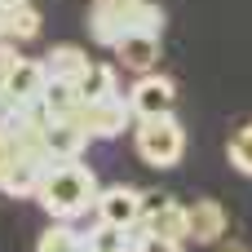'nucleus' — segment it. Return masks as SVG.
<instances>
[{
  "label": "nucleus",
  "instance_id": "5701e85b",
  "mask_svg": "<svg viewBox=\"0 0 252 252\" xmlns=\"http://www.w3.org/2000/svg\"><path fill=\"white\" fill-rule=\"evenodd\" d=\"M4 9H18V4H31V0H0Z\"/></svg>",
  "mask_w": 252,
  "mask_h": 252
},
{
  "label": "nucleus",
  "instance_id": "4468645a",
  "mask_svg": "<svg viewBox=\"0 0 252 252\" xmlns=\"http://www.w3.org/2000/svg\"><path fill=\"white\" fill-rule=\"evenodd\" d=\"M146 230H155V235H168V239H182V244H186V239H190V217H186V204H177V199H173L159 217H151V221H146Z\"/></svg>",
  "mask_w": 252,
  "mask_h": 252
},
{
  "label": "nucleus",
  "instance_id": "412c9836",
  "mask_svg": "<svg viewBox=\"0 0 252 252\" xmlns=\"http://www.w3.org/2000/svg\"><path fill=\"white\" fill-rule=\"evenodd\" d=\"M18 62H22V53H18V44H13L9 35H0V84H4V75H9V71H13Z\"/></svg>",
  "mask_w": 252,
  "mask_h": 252
},
{
  "label": "nucleus",
  "instance_id": "9d476101",
  "mask_svg": "<svg viewBox=\"0 0 252 252\" xmlns=\"http://www.w3.org/2000/svg\"><path fill=\"white\" fill-rule=\"evenodd\" d=\"M40 102H44V111H49V124H53V120H80V111H84L80 84H75V80H58V75H49Z\"/></svg>",
  "mask_w": 252,
  "mask_h": 252
},
{
  "label": "nucleus",
  "instance_id": "4be33fe9",
  "mask_svg": "<svg viewBox=\"0 0 252 252\" xmlns=\"http://www.w3.org/2000/svg\"><path fill=\"white\" fill-rule=\"evenodd\" d=\"M9 164H13V155H9V146H0V186H4V173H9Z\"/></svg>",
  "mask_w": 252,
  "mask_h": 252
},
{
  "label": "nucleus",
  "instance_id": "393cba45",
  "mask_svg": "<svg viewBox=\"0 0 252 252\" xmlns=\"http://www.w3.org/2000/svg\"><path fill=\"white\" fill-rule=\"evenodd\" d=\"M221 252H248V248H239V244H230V248H221Z\"/></svg>",
  "mask_w": 252,
  "mask_h": 252
},
{
  "label": "nucleus",
  "instance_id": "39448f33",
  "mask_svg": "<svg viewBox=\"0 0 252 252\" xmlns=\"http://www.w3.org/2000/svg\"><path fill=\"white\" fill-rule=\"evenodd\" d=\"M173 97H177V84L159 71H146L137 75V84L128 89V106L137 120H155V115H173Z\"/></svg>",
  "mask_w": 252,
  "mask_h": 252
},
{
  "label": "nucleus",
  "instance_id": "1a4fd4ad",
  "mask_svg": "<svg viewBox=\"0 0 252 252\" xmlns=\"http://www.w3.org/2000/svg\"><path fill=\"white\" fill-rule=\"evenodd\" d=\"M44 173H49V164H40V159H31V155H13V164H9L0 190H4L9 199H35L40 186H44Z\"/></svg>",
  "mask_w": 252,
  "mask_h": 252
},
{
  "label": "nucleus",
  "instance_id": "0eeeda50",
  "mask_svg": "<svg viewBox=\"0 0 252 252\" xmlns=\"http://www.w3.org/2000/svg\"><path fill=\"white\" fill-rule=\"evenodd\" d=\"M44 84H49V66L44 62H35V58H22L9 75H4V102H35L40 93H44Z\"/></svg>",
  "mask_w": 252,
  "mask_h": 252
},
{
  "label": "nucleus",
  "instance_id": "2eb2a0df",
  "mask_svg": "<svg viewBox=\"0 0 252 252\" xmlns=\"http://www.w3.org/2000/svg\"><path fill=\"white\" fill-rule=\"evenodd\" d=\"M80 93H84V102L111 97V93H115V66H106V62H89V71L80 75Z\"/></svg>",
  "mask_w": 252,
  "mask_h": 252
},
{
  "label": "nucleus",
  "instance_id": "dca6fc26",
  "mask_svg": "<svg viewBox=\"0 0 252 252\" xmlns=\"http://www.w3.org/2000/svg\"><path fill=\"white\" fill-rule=\"evenodd\" d=\"M40 27H44L40 9H35V4H18V9H9L4 35H9V40H35V35H40Z\"/></svg>",
  "mask_w": 252,
  "mask_h": 252
},
{
  "label": "nucleus",
  "instance_id": "f8f14e48",
  "mask_svg": "<svg viewBox=\"0 0 252 252\" xmlns=\"http://www.w3.org/2000/svg\"><path fill=\"white\" fill-rule=\"evenodd\" d=\"M44 142H49V155H53L58 164H66V159H80V155H84L89 133L80 128V120H53L49 133H44Z\"/></svg>",
  "mask_w": 252,
  "mask_h": 252
},
{
  "label": "nucleus",
  "instance_id": "6e6552de",
  "mask_svg": "<svg viewBox=\"0 0 252 252\" xmlns=\"http://www.w3.org/2000/svg\"><path fill=\"white\" fill-rule=\"evenodd\" d=\"M115 58H120V66L146 75V71H155V62H159V35H155V31H128V35H120Z\"/></svg>",
  "mask_w": 252,
  "mask_h": 252
},
{
  "label": "nucleus",
  "instance_id": "bb28decb",
  "mask_svg": "<svg viewBox=\"0 0 252 252\" xmlns=\"http://www.w3.org/2000/svg\"><path fill=\"white\" fill-rule=\"evenodd\" d=\"M84 252H93V248H84Z\"/></svg>",
  "mask_w": 252,
  "mask_h": 252
},
{
  "label": "nucleus",
  "instance_id": "7ed1b4c3",
  "mask_svg": "<svg viewBox=\"0 0 252 252\" xmlns=\"http://www.w3.org/2000/svg\"><path fill=\"white\" fill-rule=\"evenodd\" d=\"M133 142H137V155H142L151 168H173V164L186 155V128H182L173 115L137 120V124H133Z\"/></svg>",
  "mask_w": 252,
  "mask_h": 252
},
{
  "label": "nucleus",
  "instance_id": "a211bd4d",
  "mask_svg": "<svg viewBox=\"0 0 252 252\" xmlns=\"http://www.w3.org/2000/svg\"><path fill=\"white\" fill-rule=\"evenodd\" d=\"M230 164H235L244 177H252V124H244V128L230 137Z\"/></svg>",
  "mask_w": 252,
  "mask_h": 252
},
{
  "label": "nucleus",
  "instance_id": "ddd939ff",
  "mask_svg": "<svg viewBox=\"0 0 252 252\" xmlns=\"http://www.w3.org/2000/svg\"><path fill=\"white\" fill-rule=\"evenodd\" d=\"M44 66H49V75L80 84V75L89 71V53H84L80 44H53V49L44 53Z\"/></svg>",
  "mask_w": 252,
  "mask_h": 252
},
{
  "label": "nucleus",
  "instance_id": "423d86ee",
  "mask_svg": "<svg viewBox=\"0 0 252 252\" xmlns=\"http://www.w3.org/2000/svg\"><path fill=\"white\" fill-rule=\"evenodd\" d=\"M93 213H97V221L128 230V226L142 221V190H137V186H124V182H120V186H102Z\"/></svg>",
  "mask_w": 252,
  "mask_h": 252
},
{
  "label": "nucleus",
  "instance_id": "20e7f679",
  "mask_svg": "<svg viewBox=\"0 0 252 252\" xmlns=\"http://www.w3.org/2000/svg\"><path fill=\"white\" fill-rule=\"evenodd\" d=\"M133 120H137V115H133L128 97H120V93L97 97V102H84V111H80V128H84L89 137H97V142L120 137V133H124Z\"/></svg>",
  "mask_w": 252,
  "mask_h": 252
},
{
  "label": "nucleus",
  "instance_id": "a878e982",
  "mask_svg": "<svg viewBox=\"0 0 252 252\" xmlns=\"http://www.w3.org/2000/svg\"><path fill=\"white\" fill-rule=\"evenodd\" d=\"M0 93H4V84H0Z\"/></svg>",
  "mask_w": 252,
  "mask_h": 252
},
{
  "label": "nucleus",
  "instance_id": "6ab92c4d",
  "mask_svg": "<svg viewBox=\"0 0 252 252\" xmlns=\"http://www.w3.org/2000/svg\"><path fill=\"white\" fill-rule=\"evenodd\" d=\"M168 204H173V195H164V190H142V221L159 217Z\"/></svg>",
  "mask_w": 252,
  "mask_h": 252
},
{
  "label": "nucleus",
  "instance_id": "f257e3e1",
  "mask_svg": "<svg viewBox=\"0 0 252 252\" xmlns=\"http://www.w3.org/2000/svg\"><path fill=\"white\" fill-rule=\"evenodd\" d=\"M97 195H102L97 173L89 164H80V159H66V164H53L44 173V186H40L35 199L53 221H75L89 208H97Z\"/></svg>",
  "mask_w": 252,
  "mask_h": 252
},
{
  "label": "nucleus",
  "instance_id": "f3484780",
  "mask_svg": "<svg viewBox=\"0 0 252 252\" xmlns=\"http://www.w3.org/2000/svg\"><path fill=\"white\" fill-rule=\"evenodd\" d=\"M35 252H84V235H75L71 221H53V226L40 235Z\"/></svg>",
  "mask_w": 252,
  "mask_h": 252
},
{
  "label": "nucleus",
  "instance_id": "9b49d317",
  "mask_svg": "<svg viewBox=\"0 0 252 252\" xmlns=\"http://www.w3.org/2000/svg\"><path fill=\"white\" fill-rule=\"evenodd\" d=\"M186 217H190V239L195 244H217L226 235V208L217 199H195L186 204Z\"/></svg>",
  "mask_w": 252,
  "mask_h": 252
},
{
  "label": "nucleus",
  "instance_id": "f03ea898",
  "mask_svg": "<svg viewBox=\"0 0 252 252\" xmlns=\"http://www.w3.org/2000/svg\"><path fill=\"white\" fill-rule=\"evenodd\" d=\"M89 31L97 44L115 49L128 31H164V9L151 0H93L89 4Z\"/></svg>",
  "mask_w": 252,
  "mask_h": 252
},
{
  "label": "nucleus",
  "instance_id": "aec40b11",
  "mask_svg": "<svg viewBox=\"0 0 252 252\" xmlns=\"http://www.w3.org/2000/svg\"><path fill=\"white\" fill-rule=\"evenodd\" d=\"M137 252H182V239H168V235L146 230V235H142V244H137Z\"/></svg>",
  "mask_w": 252,
  "mask_h": 252
},
{
  "label": "nucleus",
  "instance_id": "b1692460",
  "mask_svg": "<svg viewBox=\"0 0 252 252\" xmlns=\"http://www.w3.org/2000/svg\"><path fill=\"white\" fill-rule=\"evenodd\" d=\"M4 22H9V9L0 4V35H4Z\"/></svg>",
  "mask_w": 252,
  "mask_h": 252
}]
</instances>
